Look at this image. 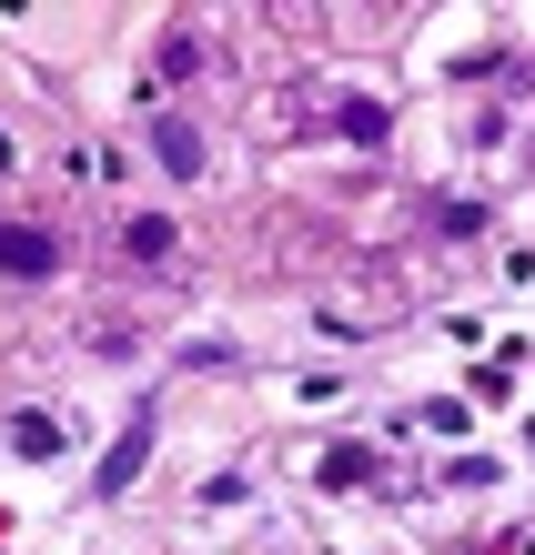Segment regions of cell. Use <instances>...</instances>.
<instances>
[{"label": "cell", "mask_w": 535, "mask_h": 555, "mask_svg": "<svg viewBox=\"0 0 535 555\" xmlns=\"http://www.w3.org/2000/svg\"><path fill=\"white\" fill-rule=\"evenodd\" d=\"M131 253H142V263H162V253H173V222H162V212H142V222H131V233H122Z\"/></svg>", "instance_id": "cell-2"}, {"label": "cell", "mask_w": 535, "mask_h": 555, "mask_svg": "<svg viewBox=\"0 0 535 555\" xmlns=\"http://www.w3.org/2000/svg\"><path fill=\"white\" fill-rule=\"evenodd\" d=\"M0 273H61V243H51V233H21V222H0Z\"/></svg>", "instance_id": "cell-1"}]
</instances>
